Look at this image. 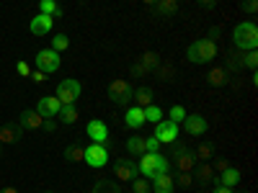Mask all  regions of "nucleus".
<instances>
[{
	"label": "nucleus",
	"mask_w": 258,
	"mask_h": 193,
	"mask_svg": "<svg viewBox=\"0 0 258 193\" xmlns=\"http://www.w3.org/2000/svg\"><path fill=\"white\" fill-rule=\"evenodd\" d=\"M217 57H220V47H217V41H212V39H199V41H194V44H188V49H186V59L191 64H209Z\"/></svg>",
	"instance_id": "nucleus-1"
},
{
	"label": "nucleus",
	"mask_w": 258,
	"mask_h": 193,
	"mask_svg": "<svg viewBox=\"0 0 258 193\" xmlns=\"http://www.w3.org/2000/svg\"><path fill=\"white\" fill-rule=\"evenodd\" d=\"M232 47H235V52L258 49V29L253 21H243V24L232 29Z\"/></svg>",
	"instance_id": "nucleus-2"
},
{
	"label": "nucleus",
	"mask_w": 258,
	"mask_h": 193,
	"mask_svg": "<svg viewBox=\"0 0 258 193\" xmlns=\"http://www.w3.org/2000/svg\"><path fill=\"white\" fill-rule=\"evenodd\" d=\"M170 155H173V162H176L178 173H191V170L197 167L194 149H188L183 142H173V144H170Z\"/></svg>",
	"instance_id": "nucleus-3"
},
{
	"label": "nucleus",
	"mask_w": 258,
	"mask_h": 193,
	"mask_svg": "<svg viewBox=\"0 0 258 193\" xmlns=\"http://www.w3.org/2000/svg\"><path fill=\"white\" fill-rule=\"evenodd\" d=\"M109 160H111V155H109V147L106 144L91 142L88 147H83V162H88L91 167H106Z\"/></svg>",
	"instance_id": "nucleus-4"
},
{
	"label": "nucleus",
	"mask_w": 258,
	"mask_h": 193,
	"mask_svg": "<svg viewBox=\"0 0 258 193\" xmlns=\"http://www.w3.org/2000/svg\"><path fill=\"white\" fill-rule=\"evenodd\" d=\"M80 93H83V85H80L78 80H73V77H64V80L57 85V101H59L62 106H73V103L80 98Z\"/></svg>",
	"instance_id": "nucleus-5"
},
{
	"label": "nucleus",
	"mask_w": 258,
	"mask_h": 193,
	"mask_svg": "<svg viewBox=\"0 0 258 193\" xmlns=\"http://www.w3.org/2000/svg\"><path fill=\"white\" fill-rule=\"evenodd\" d=\"M132 93H135V88L129 85V80H114L109 85V101L116 106H129L132 103Z\"/></svg>",
	"instance_id": "nucleus-6"
},
{
	"label": "nucleus",
	"mask_w": 258,
	"mask_h": 193,
	"mask_svg": "<svg viewBox=\"0 0 258 193\" xmlns=\"http://www.w3.org/2000/svg\"><path fill=\"white\" fill-rule=\"evenodd\" d=\"M59 67H62L59 52H54V49H41V52H36V70L52 75V72H57Z\"/></svg>",
	"instance_id": "nucleus-7"
},
{
	"label": "nucleus",
	"mask_w": 258,
	"mask_h": 193,
	"mask_svg": "<svg viewBox=\"0 0 258 193\" xmlns=\"http://www.w3.org/2000/svg\"><path fill=\"white\" fill-rule=\"evenodd\" d=\"M85 134H88L91 142L109 147V126H106L101 119H91L88 124H85Z\"/></svg>",
	"instance_id": "nucleus-8"
},
{
	"label": "nucleus",
	"mask_w": 258,
	"mask_h": 193,
	"mask_svg": "<svg viewBox=\"0 0 258 193\" xmlns=\"http://www.w3.org/2000/svg\"><path fill=\"white\" fill-rule=\"evenodd\" d=\"M153 137H158V139H160V144H173V142L178 139V124H173L170 119L158 121V124H155V134H153Z\"/></svg>",
	"instance_id": "nucleus-9"
},
{
	"label": "nucleus",
	"mask_w": 258,
	"mask_h": 193,
	"mask_svg": "<svg viewBox=\"0 0 258 193\" xmlns=\"http://www.w3.org/2000/svg\"><path fill=\"white\" fill-rule=\"evenodd\" d=\"M114 175H116L119 183H129L140 175V167H137L135 160H116L114 162Z\"/></svg>",
	"instance_id": "nucleus-10"
},
{
	"label": "nucleus",
	"mask_w": 258,
	"mask_h": 193,
	"mask_svg": "<svg viewBox=\"0 0 258 193\" xmlns=\"http://www.w3.org/2000/svg\"><path fill=\"white\" fill-rule=\"evenodd\" d=\"M59 109H62V103L57 101V95H41L36 101V114L41 119H54L59 114Z\"/></svg>",
	"instance_id": "nucleus-11"
},
{
	"label": "nucleus",
	"mask_w": 258,
	"mask_h": 193,
	"mask_svg": "<svg viewBox=\"0 0 258 193\" xmlns=\"http://www.w3.org/2000/svg\"><path fill=\"white\" fill-rule=\"evenodd\" d=\"M207 129H209V124H207V119L202 114H191V116L183 119V132L188 137H202Z\"/></svg>",
	"instance_id": "nucleus-12"
},
{
	"label": "nucleus",
	"mask_w": 258,
	"mask_h": 193,
	"mask_svg": "<svg viewBox=\"0 0 258 193\" xmlns=\"http://www.w3.org/2000/svg\"><path fill=\"white\" fill-rule=\"evenodd\" d=\"M140 175L147 178V180H153L158 175V152H145L140 155Z\"/></svg>",
	"instance_id": "nucleus-13"
},
{
	"label": "nucleus",
	"mask_w": 258,
	"mask_h": 193,
	"mask_svg": "<svg viewBox=\"0 0 258 193\" xmlns=\"http://www.w3.org/2000/svg\"><path fill=\"white\" fill-rule=\"evenodd\" d=\"M21 137H24V129L18 121H8L0 126V144H16Z\"/></svg>",
	"instance_id": "nucleus-14"
},
{
	"label": "nucleus",
	"mask_w": 258,
	"mask_h": 193,
	"mask_svg": "<svg viewBox=\"0 0 258 193\" xmlns=\"http://www.w3.org/2000/svg\"><path fill=\"white\" fill-rule=\"evenodd\" d=\"M243 180V173H240V170L238 167H227V170H222V173L220 175H214V188H217V185H227V188H235V185H238Z\"/></svg>",
	"instance_id": "nucleus-15"
},
{
	"label": "nucleus",
	"mask_w": 258,
	"mask_h": 193,
	"mask_svg": "<svg viewBox=\"0 0 258 193\" xmlns=\"http://www.w3.org/2000/svg\"><path fill=\"white\" fill-rule=\"evenodd\" d=\"M52 26H54V18H52V16H44V13H39V16L31 18L29 31H31L34 36H47V34L52 31Z\"/></svg>",
	"instance_id": "nucleus-16"
},
{
	"label": "nucleus",
	"mask_w": 258,
	"mask_h": 193,
	"mask_svg": "<svg viewBox=\"0 0 258 193\" xmlns=\"http://www.w3.org/2000/svg\"><path fill=\"white\" fill-rule=\"evenodd\" d=\"M150 188H153V193H173L176 183L170 178V173H163V175H155L150 180Z\"/></svg>",
	"instance_id": "nucleus-17"
},
{
	"label": "nucleus",
	"mask_w": 258,
	"mask_h": 193,
	"mask_svg": "<svg viewBox=\"0 0 258 193\" xmlns=\"http://www.w3.org/2000/svg\"><path fill=\"white\" fill-rule=\"evenodd\" d=\"M124 124L129 129H142L147 121H145V111L140 109V106H129L126 109V116H124Z\"/></svg>",
	"instance_id": "nucleus-18"
},
{
	"label": "nucleus",
	"mask_w": 258,
	"mask_h": 193,
	"mask_svg": "<svg viewBox=\"0 0 258 193\" xmlns=\"http://www.w3.org/2000/svg\"><path fill=\"white\" fill-rule=\"evenodd\" d=\"M207 82L212 85V88H225V85L230 82V72L225 67H212L207 72Z\"/></svg>",
	"instance_id": "nucleus-19"
},
{
	"label": "nucleus",
	"mask_w": 258,
	"mask_h": 193,
	"mask_svg": "<svg viewBox=\"0 0 258 193\" xmlns=\"http://www.w3.org/2000/svg\"><path fill=\"white\" fill-rule=\"evenodd\" d=\"M153 8H155V16L160 18H173L178 13V0H158Z\"/></svg>",
	"instance_id": "nucleus-20"
},
{
	"label": "nucleus",
	"mask_w": 258,
	"mask_h": 193,
	"mask_svg": "<svg viewBox=\"0 0 258 193\" xmlns=\"http://www.w3.org/2000/svg\"><path fill=\"white\" fill-rule=\"evenodd\" d=\"M212 180H214V167H212L209 162H199V165H197V178H194V183H199V185L204 188V185H212Z\"/></svg>",
	"instance_id": "nucleus-21"
},
{
	"label": "nucleus",
	"mask_w": 258,
	"mask_h": 193,
	"mask_svg": "<svg viewBox=\"0 0 258 193\" xmlns=\"http://www.w3.org/2000/svg\"><path fill=\"white\" fill-rule=\"evenodd\" d=\"M18 124H21V129H41V124H44V119H41L36 111H24L18 116Z\"/></svg>",
	"instance_id": "nucleus-22"
},
{
	"label": "nucleus",
	"mask_w": 258,
	"mask_h": 193,
	"mask_svg": "<svg viewBox=\"0 0 258 193\" xmlns=\"http://www.w3.org/2000/svg\"><path fill=\"white\" fill-rule=\"evenodd\" d=\"M91 193H124V190H121V183H119V180H106V178H101V180L93 183Z\"/></svg>",
	"instance_id": "nucleus-23"
},
{
	"label": "nucleus",
	"mask_w": 258,
	"mask_h": 193,
	"mask_svg": "<svg viewBox=\"0 0 258 193\" xmlns=\"http://www.w3.org/2000/svg\"><path fill=\"white\" fill-rule=\"evenodd\" d=\"M132 101L140 106V109L150 106V103H153V88H147V85H140V88H135V93H132Z\"/></svg>",
	"instance_id": "nucleus-24"
},
{
	"label": "nucleus",
	"mask_w": 258,
	"mask_h": 193,
	"mask_svg": "<svg viewBox=\"0 0 258 193\" xmlns=\"http://www.w3.org/2000/svg\"><path fill=\"white\" fill-rule=\"evenodd\" d=\"M39 13L52 16V18H62V6L57 0H39Z\"/></svg>",
	"instance_id": "nucleus-25"
},
{
	"label": "nucleus",
	"mask_w": 258,
	"mask_h": 193,
	"mask_svg": "<svg viewBox=\"0 0 258 193\" xmlns=\"http://www.w3.org/2000/svg\"><path fill=\"white\" fill-rule=\"evenodd\" d=\"M153 72H155L158 80H163V82H173V77H176V67H173L170 62H160Z\"/></svg>",
	"instance_id": "nucleus-26"
},
{
	"label": "nucleus",
	"mask_w": 258,
	"mask_h": 193,
	"mask_svg": "<svg viewBox=\"0 0 258 193\" xmlns=\"http://www.w3.org/2000/svg\"><path fill=\"white\" fill-rule=\"evenodd\" d=\"M194 157H197V162H209V160L214 157V144L199 142V147L194 149Z\"/></svg>",
	"instance_id": "nucleus-27"
},
{
	"label": "nucleus",
	"mask_w": 258,
	"mask_h": 193,
	"mask_svg": "<svg viewBox=\"0 0 258 193\" xmlns=\"http://www.w3.org/2000/svg\"><path fill=\"white\" fill-rule=\"evenodd\" d=\"M142 111H145V121H147V124H158V121H163V119H165V114H163V109H160L158 103L145 106Z\"/></svg>",
	"instance_id": "nucleus-28"
},
{
	"label": "nucleus",
	"mask_w": 258,
	"mask_h": 193,
	"mask_svg": "<svg viewBox=\"0 0 258 193\" xmlns=\"http://www.w3.org/2000/svg\"><path fill=\"white\" fill-rule=\"evenodd\" d=\"M126 152H129V155H135V157L145 155V137H140V134L129 137V139H126Z\"/></svg>",
	"instance_id": "nucleus-29"
},
{
	"label": "nucleus",
	"mask_w": 258,
	"mask_h": 193,
	"mask_svg": "<svg viewBox=\"0 0 258 193\" xmlns=\"http://www.w3.org/2000/svg\"><path fill=\"white\" fill-rule=\"evenodd\" d=\"M225 70H227L230 75H232V72H240V70H243V52H230Z\"/></svg>",
	"instance_id": "nucleus-30"
},
{
	"label": "nucleus",
	"mask_w": 258,
	"mask_h": 193,
	"mask_svg": "<svg viewBox=\"0 0 258 193\" xmlns=\"http://www.w3.org/2000/svg\"><path fill=\"white\" fill-rule=\"evenodd\" d=\"M62 157L68 162H83V147L80 144H68L64 152H62Z\"/></svg>",
	"instance_id": "nucleus-31"
},
{
	"label": "nucleus",
	"mask_w": 258,
	"mask_h": 193,
	"mask_svg": "<svg viewBox=\"0 0 258 193\" xmlns=\"http://www.w3.org/2000/svg\"><path fill=\"white\" fill-rule=\"evenodd\" d=\"M140 62H142V64H145V67H147V70H150V72H153V70H155V67H158V64H160V62H163V57H160V54H158V52H153V49H150V52H145V54H142V57H140Z\"/></svg>",
	"instance_id": "nucleus-32"
},
{
	"label": "nucleus",
	"mask_w": 258,
	"mask_h": 193,
	"mask_svg": "<svg viewBox=\"0 0 258 193\" xmlns=\"http://www.w3.org/2000/svg\"><path fill=\"white\" fill-rule=\"evenodd\" d=\"M57 116H59L62 124H75V121H78V109H75V103H73V106H62Z\"/></svg>",
	"instance_id": "nucleus-33"
},
{
	"label": "nucleus",
	"mask_w": 258,
	"mask_h": 193,
	"mask_svg": "<svg viewBox=\"0 0 258 193\" xmlns=\"http://www.w3.org/2000/svg\"><path fill=\"white\" fill-rule=\"evenodd\" d=\"M49 49H54V52L70 49V36H68V34H57V36H52V47H49Z\"/></svg>",
	"instance_id": "nucleus-34"
},
{
	"label": "nucleus",
	"mask_w": 258,
	"mask_h": 193,
	"mask_svg": "<svg viewBox=\"0 0 258 193\" xmlns=\"http://www.w3.org/2000/svg\"><path fill=\"white\" fill-rule=\"evenodd\" d=\"M129 183H132V193H153V188H150V180L142 178V175H137L135 180H129Z\"/></svg>",
	"instance_id": "nucleus-35"
},
{
	"label": "nucleus",
	"mask_w": 258,
	"mask_h": 193,
	"mask_svg": "<svg viewBox=\"0 0 258 193\" xmlns=\"http://www.w3.org/2000/svg\"><path fill=\"white\" fill-rule=\"evenodd\" d=\"M243 67H248L250 72H255V67H258V52L255 49L243 52Z\"/></svg>",
	"instance_id": "nucleus-36"
},
{
	"label": "nucleus",
	"mask_w": 258,
	"mask_h": 193,
	"mask_svg": "<svg viewBox=\"0 0 258 193\" xmlns=\"http://www.w3.org/2000/svg\"><path fill=\"white\" fill-rule=\"evenodd\" d=\"M188 114H186V109L183 106H173V109L168 111V119L173 121V124H183V119H186Z\"/></svg>",
	"instance_id": "nucleus-37"
},
{
	"label": "nucleus",
	"mask_w": 258,
	"mask_h": 193,
	"mask_svg": "<svg viewBox=\"0 0 258 193\" xmlns=\"http://www.w3.org/2000/svg\"><path fill=\"white\" fill-rule=\"evenodd\" d=\"M145 152H160V139L158 137H145Z\"/></svg>",
	"instance_id": "nucleus-38"
},
{
	"label": "nucleus",
	"mask_w": 258,
	"mask_h": 193,
	"mask_svg": "<svg viewBox=\"0 0 258 193\" xmlns=\"http://www.w3.org/2000/svg\"><path fill=\"white\" fill-rule=\"evenodd\" d=\"M173 183H178L181 188H191V185H194V175H191V173H178Z\"/></svg>",
	"instance_id": "nucleus-39"
},
{
	"label": "nucleus",
	"mask_w": 258,
	"mask_h": 193,
	"mask_svg": "<svg viewBox=\"0 0 258 193\" xmlns=\"http://www.w3.org/2000/svg\"><path fill=\"white\" fill-rule=\"evenodd\" d=\"M129 72H132V77H145V75H150V70L145 67L142 62H135L132 67H129Z\"/></svg>",
	"instance_id": "nucleus-40"
},
{
	"label": "nucleus",
	"mask_w": 258,
	"mask_h": 193,
	"mask_svg": "<svg viewBox=\"0 0 258 193\" xmlns=\"http://www.w3.org/2000/svg\"><path fill=\"white\" fill-rule=\"evenodd\" d=\"M243 13L245 16H255L258 13V0H243Z\"/></svg>",
	"instance_id": "nucleus-41"
},
{
	"label": "nucleus",
	"mask_w": 258,
	"mask_h": 193,
	"mask_svg": "<svg viewBox=\"0 0 258 193\" xmlns=\"http://www.w3.org/2000/svg\"><path fill=\"white\" fill-rule=\"evenodd\" d=\"M34 82H47V72H41V70H31V75H29Z\"/></svg>",
	"instance_id": "nucleus-42"
},
{
	"label": "nucleus",
	"mask_w": 258,
	"mask_h": 193,
	"mask_svg": "<svg viewBox=\"0 0 258 193\" xmlns=\"http://www.w3.org/2000/svg\"><path fill=\"white\" fill-rule=\"evenodd\" d=\"M16 70H18V75H24V77H29V75H31V67H29L26 62H18V64H16Z\"/></svg>",
	"instance_id": "nucleus-43"
},
{
	"label": "nucleus",
	"mask_w": 258,
	"mask_h": 193,
	"mask_svg": "<svg viewBox=\"0 0 258 193\" xmlns=\"http://www.w3.org/2000/svg\"><path fill=\"white\" fill-rule=\"evenodd\" d=\"M212 167H214V170H217V173H222V170H227V167H230V160H225V157H220V160H217V162H214Z\"/></svg>",
	"instance_id": "nucleus-44"
},
{
	"label": "nucleus",
	"mask_w": 258,
	"mask_h": 193,
	"mask_svg": "<svg viewBox=\"0 0 258 193\" xmlns=\"http://www.w3.org/2000/svg\"><path fill=\"white\" fill-rule=\"evenodd\" d=\"M220 34H222V29H220V26H212V29H209V36H207V39L217 41V39H220Z\"/></svg>",
	"instance_id": "nucleus-45"
},
{
	"label": "nucleus",
	"mask_w": 258,
	"mask_h": 193,
	"mask_svg": "<svg viewBox=\"0 0 258 193\" xmlns=\"http://www.w3.org/2000/svg\"><path fill=\"white\" fill-rule=\"evenodd\" d=\"M41 129H44V132H54V129H57L54 119H44V124H41Z\"/></svg>",
	"instance_id": "nucleus-46"
},
{
	"label": "nucleus",
	"mask_w": 258,
	"mask_h": 193,
	"mask_svg": "<svg viewBox=\"0 0 258 193\" xmlns=\"http://www.w3.org/2000/svg\"><path fill=\"white\" fill-rule=\"evenodd\" d=\"M197 3H199L202 8H207V11H212L214 6H217V0H197Z\"/></svg>",
	"instance_id": "nucleus-47"
},
{
	"label": "nucleus",
	"mask_w": 258,
	"mask_h": 193,
	"mask_svg": "<svg viewBox=\"0 0 258 193\" xmlns=\"http://www.w3.org/2000/svg\"><path fill=\"white\" fill-rule=\"evenodd\" d=\"M212 193H235V190H232V188H227V185H217Z\"/></svg>",
	"instance_id": "nucleus-48"
},
{
	"label": "nucleus",
	"mask_w": 258,
	"mask_h": 193,
	"mask_svg": "<svg viewBox=\"0 0 258 193\" xmlns=\"http://www.w3.org/2000/svg\"><path fill=\"white\" fill-rule=\"evenodd\" d=\"M0 193H18L13 185H6V188H0Z\"/></svg>",
	"instance_id": "nucleus-49"
},
{
	"label": "nucleus",
	"mask_w": 258,
	"mask_h": 193,
	"mask_svg": "<svg viewBox=\"0 0 258 193\" xmlns=\"http://www.w3.org/2000/svg\"><path fill=\"white\" fill-rule=\"evenodd\" d=\"M142 3H145V6H155V3H158V0H142Z\"/></svg>",
	"instance_id": "nucleus-50"
},
{
	"label": "nucleus",
	"mask_w": 258,
	"mask_h": 193,
	"mask_svg": "<svg viewBox=\"0 0 258 193\" xmlns=\"http://www.w3.org/2000/svg\"><path fill=\"white\" fill-rule=\"evenodd\" d=\"M0 155H3V144H0Z\"/></svg>",
	"instance_id": "nucleus-51"
},
{
	"label": "nucleus",
	"mask_w": 258,
	"mask_h": 193,
	"mask_svg": "<svg viewBox=\"0 0 258 193\" xmlns=\"http://www.w3.org/2000/svg\"><path fill=\"white\" fill-rule=\"evenodd\" d=\"M47 193H52V190H47Z\"/></svg>",
	"instance_id": "nucleus-52"
}]
</instances>
